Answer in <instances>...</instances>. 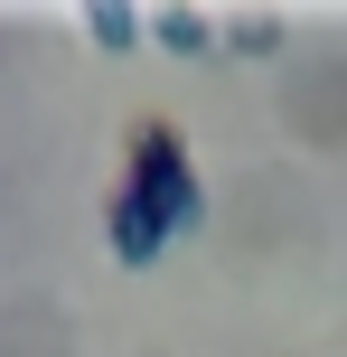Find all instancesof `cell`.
Segmentation results:
<instances>
[{
    "instance_id": "6da1fadb",
    "label": "cell",
    "mask_w": 347,
    "mask_h": 357,
    "mask_svg": "<svg viewBox=\"0 0 347 357\" xmlns=\"http://www.w3.org/2000/svg\"><path fill=\"white\" fill-rule=\"evenodd\" d=\"M207 216V188L188 169V142L169 113H141L122 142V188H113L104 226H113V264H160L188 226Z\"/></svg>"
},
{
    "instance_id": "7a4b0ae2",
    "label": "cell",
    "mask_w": 347,
    "mask_h": 357,
    "mask_svg": "<svg viewBox=\"0 0 347 357\" xmlns=\"http://www.w3.org/2000/svg\"><path fill=\"white\" fill-rule=\"evenodd\" d=\"M150 38H160V47H179V56H207V47H216V29H207L197 10H160V19H150Z\"/></svg>"
},
{
    "instance_id": "3957f363",
    "label": "cell",
    "mask_w": 347,
    "mask_h": 357,
    "mask_svg": "<svg viewBox=\"0 0 347 357\" xmlns=\"http://www.w3.org/2000/svg\"><path fill=\"white\" fill-rule=\"evenodd\" d=\"M225 47H244V56H273V47H282V19H235V29H225Z\"/></svg>"
},
{
    "instance_id": "277c9868",
    "label": "cell",
    "mask_w": 347,
    "mask_h": 357,
    "mask_svg": "<svg viewBox=\"0 0 347 357\" xmlns=\"http://www.w3.org/2000/svg\"><path fill=\"white\" fill-rule=\"evenodd\" d=\"M85 29H94V38H104V47H131V38H141V19H131V10H113V0H104V10H94V19H85Z\"/></svg>"
}]
</instances>
